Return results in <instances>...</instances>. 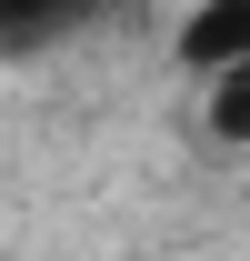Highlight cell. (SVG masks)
Returning <instances> with one entry per match:
<instances>
[{
    "mask_svg": "<svg viewBox=\"0 0 250 261\" xmlns=\"http://www.w3.org/2000/svg\"><path fill=\"white\" fill-rule=\"evenodd\" d=\"M180 61L200 70V81L250 70V0H200V10L180 20Z\"/></svg>",
    "mask_w": 250,
    "mask_h": 261,
    "instance_id": "cell-1",
    "label": "cell"
},
{
    "mask_svg": "<svg viewBox=\"0 0 250 261\" xmlns=\"http://www.w3.org/2000/svg\"><path fill=\"white\" fill-rule=\"evenodd\" d=\"M80 10H100V0H0V40H40V31H70Z\"/></svg>",
    "mask_w": 250,
    "mask_h": 261,
    "instance_id": "cell-2",
    "label": "cell"
},
{
    "mask_svg": "<svg viewBox=\"0 0 250 261\" xmlns=\"http://www.w3.org/2000/svg\"><path fill=\"white\" fill-rule=\"evenodd\" d=\"M210 130H220V141H250V70H220V91H210Z\"/></svg>",
    "mask_w": 250,
    "mask_h": 261,
    "instance_id": "cell-3",
    "label": "cell"
}]
</instances>
